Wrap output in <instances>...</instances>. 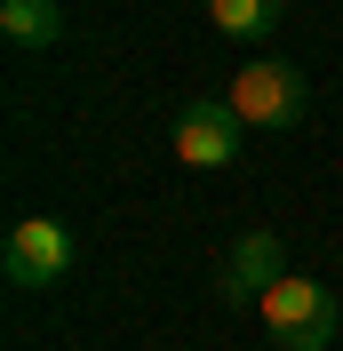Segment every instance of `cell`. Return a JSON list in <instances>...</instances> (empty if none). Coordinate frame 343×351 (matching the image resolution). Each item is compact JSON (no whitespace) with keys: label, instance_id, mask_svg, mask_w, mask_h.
<instances>
[{"label":"cell","instance_id":"4","mask_svg":"<svg viewBox=\"0 0 343 351\" xmlns=\"http://www.w3.org/2000/svg\"><path fill=\"white\" fill-rule=\"evenodd\" d=\"M176 160L184 168H232L239 160V120L224 96H192L176 112Z\"/></svg>","mask_w":343,"mask_h":351},{"label":"cell","instance_id":"1","mask_svg":"<svg viewBox=\"0 0 343 351\" xmlns=\"http://www.w3.org/2000/svg\"><path fill=\"white\" fill-rule=\"evenodd\" d=\"M256 319H263V335H272L279 351H327V343H335L343 304H335V287H327V280H303V271H287V280L263 287Z\"/></svg>","mask_w":343,"mask_h":351},{"label":"cell","instance_id":"6","mask_svg":"<svg viewBox=\"0 0 343 351\" xmlns=\"http://www.w3.org/2000/svg\"><path fill=\"white\" fill-rule=\"evenodd\" d=\"M0 32H8V48H56L64 40V8L56 0H0Z\"/></svg>","mask_w":343,"mask_h":351},{"label":"cell","instance_id":"2","mask_svg":"<svg viewBox=\"0 0 343 351\" xmlns=\"http://www.w3.org/2000/svg\"><path fill=\"white\" fill-rule=\"evenodd\" d=\"M224 104H232L239 128H296L303 112H311V88H303V72H296V64L256 56V64H239V72H232Z\"/></svg>","mask_w":343,"mask_h":351},{"label":"cell","instance_id":"5","mask_svg":"<svg viewBox=\"0 0 343 351\" xmlns=\"http://www.w3.org/2000/svg\"><path fill=\"white\" fill-rule=\"evenodd\" d=\"M287 280V256H279V232H239L224 247V271H215V295L224 304H263V287Z\"/></svg>","mask_w":343,"mask_h":351},{"label":"cell","instance_id":"3","mask_svg":"<svg viewBox=\"0 0 343 351\" xmlns=\"http://www.w3.org/2000/svg\"><path fill=\"white\" fill-rule=\"evenodd\" d=\"M72 223L64 216H16L8 223V247H0V271H8V287H56L72 271Z\"/></svg>","mask_w":343,"mask_h":351},{"label":"cell","instance_id":"7","mask_svg":"<svg viewBox=\"0 0 343 351\" xmlns=\"http://www.w3.org/2000/svg\"><path fill=\"white\" fill-rule=\"evenodd\" d=\"M208 24L224 40H263L279 24V0H208Z\"/></svg>","mask_w":343,"mask_h":351}]
</instances>
